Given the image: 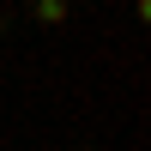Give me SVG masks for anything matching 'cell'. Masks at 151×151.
I'll use <instances>...</instances> for the list:
<instances>
[{"mask_svg":"<svg viewBox=\"0 0 151 151\" xmlns=\"http://www.w3.org/2000/svg\"><path fill=\"white\" fill-rule=\"evenodd\" d=\"M36 18H42V24H67V0H36Z\"/></svg>","mask_w":151,"mask_h":151,"instance_id":"6da1fadb","label":"cell"},{"mask_svg":"<svg viewBox=\"0 0 151 151\" xmlns=\"http://www.w3.org/2000/svg\"><path fill=\"white\" fill-rule=\"evenodd\" d=\"M79 151H85V145H79Z\"/></svg>","mask_w":151,"mask_h":151,"instance_id":"7a4b0ae2","label":"cell"}]
</instances>
